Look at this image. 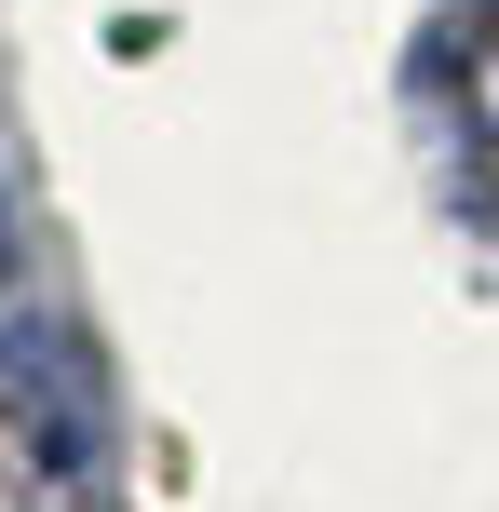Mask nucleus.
Listing matches in <instances>:
<instances>
[{"label":"nucleus","instance_id":"1","mask_svg":"<svg viewBox=\"0 0 499 512\" xmlns=\"http://www.w3.org/2000/svg\"><path fill=\"white\" fill-rule=\"evenodd\" d=\"M0 512H108V418L68 324H0Z\"/></svg>","mask_w":499,"mask_h":512},{"label":"nucleus","instance_id":"2","mask_svg":"<svg viewBox=\"0 0 499 512\" xmlns=\"http://www.w3.org/2000/svg\"><path fill=\"white\" fill-rule=\"evenodd\" d=\"M459 122H473V149H499V0H473V14H459Z\"/></svg>","mask_w":499,"mask_h":512},{"label":"nucleus","instance_id":"3","mask_svg":"<svg viewBox=\"0 0 499 512\" xmlns=\"http://www.w3.org/2000/svg\"><path fill=\"white\" fill-rule=\"evenodd\" d=\"M0 243H14V216H0Z\"/></svg>","mask_w":499,"mask_h":512}]
</instances>
